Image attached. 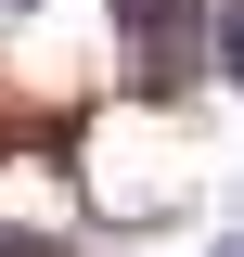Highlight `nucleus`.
Wrapping results in <instances>:
<instances>
[{
  "instance_id": "39448f33",
  "label": "nucleus",
  "mask_w": 244,
  "mask_h": 257,
  "mask_svg": "<svg viewBox=\"0 0 244 257\" xmlns=\"http://www.w3.org/2000/svg\"><path fill=\"white\" fill-rule=\"evenodd\" d=\"M26 13H39V0H0V26H26Z\"/></svg>"
},
{
  "instance_id": "20e7f679",
  "label": "nucleus",
  "mask_w": 244,
  "mask_h": 257,
  "mask_svg": "<svg viewBox=\"0 0 244 257\" xmlns=\"http://www.w3.org/2000/svg\"><path fill=\"white\" fill-rule=\"evenodd\" d=\"M206 257H244V219H231V231H218V244H206Z\"/></svg>"
},
{
  "instance_id": "f03ea898",
  "label": "nucleus",
  "mask_w": 244,
  "mask_h": 257,
  "mask_svg": "<svg viewBox=\"0 0 244 257\" xmlns=\"http://www.w3.org/2000/svg\"><path fill=\"white\" fill-rule=\"evenodd\" d=\"M218 77L244 90V0H218Z\"/></svg>"
},
{
  "instance_id": "7ed1b4c3",
  "label": "nucleus",
  "mask_w": 244,
  "mask_h": 257,
  "mask_svg": "<svg viewBox=\"0 0 244 257\" xmlns=\"http://www.w3.org/2000/svg\"><path fill=\"white\" fill-rule=\"evenodd\" d=\"M0 257H64V244H52V231H0Z\"/></svg>"
},
{
  "instance_id": "f257e3e1",
  "label": "nucleus",
  "mask_w": 244,
  "mask_h": 257,
  "mask_svg": "<svg viewBox=\"0 0 244 257\" xmlns=\"http://www.w3.org/2000/svg\"><path fill=\"white\" fill-rule=\"evenodd\" d=\"M116 52H129L142 103H180L218 64V0H116Z\"/></svg>"
}]
</instances>
